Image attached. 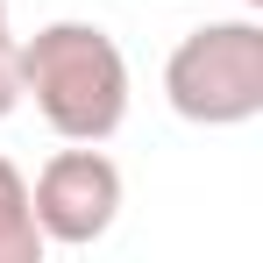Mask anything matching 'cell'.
<instances>
[{
    "instance_id": "8992f818",
    "label": "cell",
    "mask_w": 263,
    "mask_h": 263,
    "mask_svg": "<svg viewBox=\"0 0 263 263\" xmlns=\"http://www.w3.org/2000/svg\"><path fill=\"white\" fill-rule=\"evenodd\" d=\"M242 14H263V0H242Z\"/></svg>"
},
{
    "instance_id": "5b68a950",
    "label": "cell",
    "mask_w": 263,
    "mask_h": 263,
    "mask_svg": "<svg viewBox=\"0 0 263 263\" xmlns=\"http://www.w3.org/2000/svg\"><path fill=\"white\" fill-rule=\"evenodd\" d=\"M22 107V43L0 29V121Z\"/></svg>"
},
{
    "instance_id": "7a4b0ae2",
    "label": "cell",
    "mask_w": 263,
    "mask_h": 263,
    "mask_svg": "<svg viewBox=\"0 0 263 263\" xmlns=\"http://www.w3.org/2000/svg\"><path fill=\"white\" fill-rule=\"evenodd\" d=\"M164 100L192 128H242L263 114V22L220 14L185 29L164 57Z\"/></svg>"
},
{
    "instance_id": "3957f363",
    "label": "cell",
    "mask_w": 263,
    "mask_h": 263,
    "mask_svg": "<svg viewBox=\"0 0 263 263\" xmlns=\"http://www.w3.org/2000/svg\"><path fill=\"white\" fill-rule=\"evenodd\" d=\"M121 199H128L121 164L100 142H71V149L43 157V171L29 185V206H36V228H43L50 249H92V242H107L114 220H121Z\"/></svg>"
},
{
    "instance_id": "277c9868",
    "label": "cell",
    "mask_w": 263,
    "mask_h": 263,
    "mask_svg": "<svg viewBox=\"0 0 263 263\" xmlns=\"http://www.w3.org/2000/svg\"><path fill=\"white\" fill-rule=\"evenodd\" d=\"M43 228H36V206H29V178L22 164L0 149V263H43Z\"/></svg>"
},
{
    "instance_id": "6da1fadb",
    "label": "cell",
    "mask_w": 263,
    "mask_h": 263,
    "mask_svg": "<svg viewBox=\"0 0 263 263\" xmlns=\"http://www.w3.org/2000/svg\"><path fill=\"white\" fill-rule=\"evenodd\" d=\"M128 57L100 22H43L22 43V100L57 142H114L128 121Z\"/></svg>"
},
{
    "instance_id": "52a82bcc",
    "label": "cell",
    "mask_w": 263,
    "mask_h": 263,
    "mask_svg": "<svg viewBox=\"0 0 263 263\" xmlns=\"http://www.w3.org/2000/svg\"><path fill=\"white\" fill-rule=\"evenodd\" d=\"M0 29H7V0H0Z\"/></svg>"
}]
</instances>
